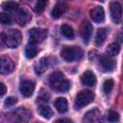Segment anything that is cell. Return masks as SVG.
Returning <instances> with one entry per match:
<instances>
[{
    "label": "cell",
    "instance_id": "29",
    "mask_svg": "<svg viewBox=\"0 0 123 123\" xmlns=\"http://www.w3.org/2000/svg\"><path fill=\"white\" fill-rule=\"evenodd\" d=\"M0 88H1V90H0V95L1 96H3L5 93H6V86H5V85L3 84V83H0Z\"/></svg>",
    "mask_w": 123,
    "mask_h": 123
},
{
    "label": "cell",
    "instance_id": "13",
    "mask_svg": "<svg viewBox=\"0 0 123 123\" xmlns=\"http://www.w3.org/2000/svg\"><path fill=\"white\" fill-rule=\"evenodd\" d=\"M66 4L63 3V2H59L55 5V7L53 8V10L51 11V16L54 18V19H58L60 18L63 13L64 12L66 11Z\"/></svg>",
    "mask_w": 123,
    "mask_h": 123
},
{
    "label": "cell",
    "instance_id": "26",
    "mask_svg": "<svg viewBox=\"0 0 123 123\" xmlns=\"http://www.w3.org/2000/svg\"><path fill=\"white\" fill-rule=\"evenodd\" d=\"M0 21L3 25H8V24H11L12 19L9 14H7L5 12H1L0 13Z\"/></svg>",
    "mask_w": 123,
    "mask_h": 123
},
{
    "label": "cell",
    "instance_id": "1",
    "mask_svg": "<svg viewBox=\"0 0 123 123\" xmlns=\"http://www.w3.org/2000/svg\"><path fill=\"white\" fill-rule=\"evenodd\" d=\"M49 85L58 92H65L70 87V82L65 79L64 75L60 71H55L50 75Z\"/></svg>",
    "mask_w": 123,
    "mask_h": 123
},
{
    "label": "cell",
    "instance_id": "11",
    "mask_svg": "<svg viewBox=\"0 0 123 123\" xmlns=\"http://www.w3.org/2000/svg\"><path fill=\"white\" fill-rule=\"evenodd\" d=\"M100 65L105 71H112L115 67V62L109 55H103L100 58Z\"/></svg>",
    "mask_w": 123,
    "mask_h": 123
},
{
    "label": "cell",
    "instance_id": "21",
    "mask_svg": "<svg viewBox=\"0 0 123 123\" xmlns=\"http://www.w3.org/2000/svg\"><path fill=\"white\" fill-rule=\"evenodd\" d=\"M61 33L62 34V36H64L68 39H72L74 37V31H73L72 27L69 26V25H66V24L62 25V27H61Z\"/></svg>",
    "mask_w": 123,
    "mask_h": 123
},
{
    "label": "cell",
    "instance_id": "4",
    "mask_svg": "<svg viewBox=\"0 0 123 123\" xmlns=\"http://www.w3.org/2000/svg\"><path fill=\"white\" fill-rule=\"evenodd\" d=\"M94 99V93L90 90L85 89V90H81L75 98V102H74V106L76 109H82L85 106H87L88 104H90Z\"/></svg>",
    "mask_w": 123,
    "mask_h": 123
},
{
    "label": "cell",
    "instance_id": "5",
    "mask_svg": "<svg viewBox=\"0 0 123 123\" xmlns=\"http://www.w3.org/2000/svg\"><path fill=\"white\" fill-rule=\"evenodd\" d=\"M47 37V30L42 28H33L29 31V43L37 44L42 42Z\"/></svg>",
    "mask_w": 123,
    "mask_h": 123
},
{
    "label": "cell",
    "instance_id": "22",
    "mask_svg": "<svg viewBox=\"0 0 123 123\" xmlns=\"http://www.w3.org/2000/svg\"><path fill=\"white\" fill-rule=\"evenodd\" d=\"M119 51H120V46L117 42H112L107 47V55L111 57L116 56L119 53Z\"/></svg>",
    "mask_w": 123,
    "mask_h": 123
},
{
    "label": "cell",
    "instance_id": "16",
    "mask_svg": "<svg viewBox=\"0 0 123 123\" xmlns=\"http://www.w3.org/2000/svg\"><path fill=\"white\" fill-rule=\"evenodd\" d=\"M55 108L57 109V111L61 113H64L67 111L68 110V103H67V100L63 97H60V98H57L55 103Z\"/></svg>",
    "mask_w": 123,
    "mask_h": 123
},
{
    "label": "cell",
    "instance_id": "10",
    "mask_svg": "<svg viewBox=\"0 0 123 123\" xmlns=\"http://www.w3.org/2000/svg\"><path fill=\"white\" fill-rule=\"evenodd\" d=\"M89 14H90L91 19L95 23H102L104 21V19H105V12H104V9L101 6L94 7L90 11Z\"/></svg>",
    "mask_w": 123,
    "mask_h": 123
},
{
    "label": "cell",
    "instance_id": "15",
    "mask_svg": "<svg viewBox=\"0 0 123 123\" xmlns=\"http://www.w3.org/2000/svg\"><path fill=\"white\" fill-rule=\"evenodd\" d=\"M15 114H16V117H17L21 122H23V123H27V122L30 120L31 116H32L31 111H30L29 110L25 109V108H22V107L16 110Z\"/></svg>",
    "mask_w": 123,
    "mask_h": 123
},
{
    "label": "cell",
    "instance_id": "18",
    "mask_svg": "<svg viewBox=\"0 0 123 123\" xmlns=\"http://www.w3.org/2000/svg\"><path fill=\"white\" fill-rule=\"evenodd\" d=\"M37 112L44 118L46 119H50L52 116H53V111L52 109L47 106V105H39L38 108H37Z\"/></svg>",
    "mask_w": 123,
    "mask_h": 123
},
{
    "label": "cell",
    "instance_id": "12",
    "mask_svg": "<svg viewBox=\"0 0 123 123\" xmlns=\"http://www.w3.org/2000/svg\"><path fill=\"white\" fill-rule=\"evenodd\" d=\"M31 19V14L30 12L25 9V8H19L17 10L16 13V21L18 22L19 25L23 26L26 23H28Z\"/></svg>",
    "mask_w": 123,
    "mask_h": 123
},
{
    "label": "cell",
    "instance_id": "28",
    "mask_svg": "<svg viewBox=\"0 0 123 123\" xmlns=\"http://www.w3.org/2000/svg\"><path fill=\"white\" fill-rule=\"evenodd\" d=\"M17 103V99L16 98H14V97H8L6 100H5V102H4V105L6 106V107H12V106H13V105H15Z\"/></svg>",
    "mask_w": 123,
    "mask_h": 123
},
{
    "label": "cell",
    "instance_id": "14",
    "mask_svg": "<svg viewBox=\"0 0 123 123\" xmlns=\"http://www.w3.org/2000/svg\"><path fill=\"white\" fill-rule=\"evenodd\" d=\"M81 81L85 86H93L96 84V77L94 75L93 72L91 71H86L82 77H81Z\"/></svg>",
    "mask_w": 123,
    "mask_h": 123
},
{
    "label": "cell",
    "instance_id": "3",
    "mask_svg": "<svg viewBox=\"0 0 123 123\" xmlns=\"http://www.w3.org/2000/svg\"><path fill=\"white\" fill-rule=\"evenodd\" d=\"M83 50L79 47V46H63L62 51H61V56L62 58L68 62H72L75 61H79L82 59L83 57Z\"/></svg>",
    "mask_w": 123,
    "mask_h": 123
},
{
    "label": "cell",
    "instance_id": "19",
    "mask_svg": "<svg viewBox=\"0 0 123 123\" xmlns=\"http://www.w3.org/2000/svg\"><path fill=\"white\" fill-rule=\"evenodd\" d=\"M37 51H38V48L37 47L36 44L29 43V44H27V46L25 48V56L28 59H33L37 56Z\"/></svg>",
    "mask_w": 123,
    "mask_h": 123
},
{
    "label": "cell",
    "instance_id": "9",
    "mask_svg": "<svg viewBox=\"0 0 123 123\" xmlns=\"http://www.w3.org/2000/svg\"><path fill=\"white\" fill-rule=\"evenodd\" d=\"M14 63L9 57H1L0 60V71L2 74H10L13 71Z\"/></svg>",
    "mask_w": 123,
    "mask_h": 123
},
{
    "label": "cell",
    "instance_id": "20",
    "mask_svg": "<svg viewBox=\"0 0 123 123\" xmlns=\"http://www.w3.org/2000/svg\"><path fill=\"white\" fill-rule=\"evenodd\" d=\"M47 65H48L47 59L46 58H41L37 62L35 63V70L37 74H41L45 71Z\"/></svg>",
    "mask_w": 123,
    "mask_h": 123
},
{
    "label": "cell",
    "instance_id": "24",
    "mask_svg": "<svg viewBox=\"0 0 123 123\" xmlns=\"http://www.w3.org/2000/svg\"><path fill=\"white\" fill-rule=\"evenodd\" d=\"M113 85H114V83H113V81L111 79L106 80L104 82V84H103V90H104V92L107 93V94L110 93L112 90V88H113Z\"/></svg>",
    "mask_w": 123,
    "mask_h": 123
},
{
    "label": "cell",
    "instance_id": "2",
    "mask_svg": "<svg viewBox=\"0 0 123 123\" xmlns=\"http://www.w3.org/2000/svg\"><path fill=\"white\" fill-rule=\"evenodd\" d=\"M1 37L9 48H16L21 41V33L15 29H10L3 32Z\"/></svg>",
    "mask_w": 123,
    "mask_h": 123
},
{
    "label": "cell",
    "instance_id": "25",
    "mask_svg": "<svg viewBox=\"0 0 123 123\" xmlns=\"http://www.w3.org/2000/svg\"><path fill=\"white\" fill-rule=\"evenodd\" d=\"M46 5H47V1H45V0H40V1L37 2L36 7H35L36 12H43V10L45 9Z\"/></svg>",
    "mask_w": 123,
    "mask_h": 123
},
{
    "label": "cell",
    "instance_id": "30",
    "mask_svg": "<svg viewBox=\"0 0 123 123\" xmlns=\"http://www.w3.org/2000/svg\"><path fill=\"white\" fill-rule=\"evenodd\" d=\"M56 123H73L72 120L67 119V118H63V119H59L56 121Z\"/></svg>",
    "mask_w": 123,
    "mask_h": 123
},
{
    "label": "cell",
    "instance_id": "27",
    "mask_svg": "<svg viewBox=\"0 0 123 123\" xmlns=\"http://www.w3.org/2000/svg\"><path fill=\"white\" fill-rule=\"evenodd\" d=\"M108 120L111 123H114V122H117L119 120V114L115 111H110L109 112V115H108Z\"/></svg>",
    "mask_w": 123,
    "mask_h": 123
},
{
    "label": "cell",
    "instance_id": "17",
    "mask_svg": "<svg viewBox=\"0 0 123 123\" xmlns=\"http://www.w3.org/2000/svg\"><path fill=\"white\" fill-rule=\"evenodd\" d=\"M107 35H108V29L107 28H100L97 33H96V36H95V44L97 46H101L106 38H107Z\"/></svg>",
    "mask_w": 123,
    "mask_h": 123
},
{
    "label": "cell",
    "instance_id": "23",
    "mask_svg": "<svg viewBox=\"0 0 123 123\" xmlns=\"http://www.w3.org/2000/svg\"><path fill=\"white\" fill-rule=\"evenodd\" d=\"M3 9L7 12H12L15 10H18V3L16 2H12V1H9V2H4L3 3Z\"/></svg>",
    "mask_w": 123,
    "mask_h": 123
},
{
    "label": "cell",
    "instance_id": "7",
    "mask_svg": "<svg viewBox=\"0 0 123 123\" xmlns=\"http://www.w3.org/2000/svg\"><path fill=\"white\" fill-rule=\"evenodd\" d=\"M92 31H93L92 24L88 20H84L81 24V27H80V34H81L83 40L86 43H87L89 41L91 35H92Z\"/></svg>",
    "mask_w": 123,
    "mask_h": 123
},
{
    "label": "cell",
    "instance_id": "8",
    "mask_svg": "<svg viewBox=\"0 0 123 123\" xmlns=\"http://www.w3.org/2000/svg\"><path fill=\"white\" fill-rule=\"evenodd\" d=\"M35 83L31 80H24L20 83L19 90L24 97H31L35 90Z\"/></svg>",
    "mask_w": 123,
    "mask_h": 123
},
{
    "label": "cell",
    "instance_id": "6",
    "mask_svg": "<svg viewBox=\"0 0 123 123\" xmlns=\"http://www.w3.org/2000/svg\"><path fill=\"white\" fill-rule=\"evenodd\" d=\"M110 12H111V20L119 24L122 20V7L118 2H111L110 4Z\"/></svg>",
    "mask_w": 123,
    "mask_h": 123
}]
</instances>
